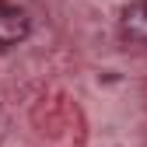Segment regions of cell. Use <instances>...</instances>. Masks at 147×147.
<instances>
[{
	"instance_id": "cell-1",
	"label": "cell",
	"mask_w": 147,
	"mask_h": 147,
	"mask_svg": "<svg viewBox=\"0 0 147 147\" xmlns=\"http://www.w3.org/2000/svg\"><path fill=\"white\" fill-rule=\"evenodd\" d=\"M32 32V21L21 7H11V4H0V49H11V46H21Z\"/></svg>"
},
{
	"instance_id": "cell-2",
	"label": "cell",
	"mask_w": 147,
	"mask_h": 147,
	"mask_svg": "<svg viewBox=\"0 0 147 147\" xmlns=\"http://www.w3.org/2000/svg\"><path fill=\"white\" fill-rule=\"evenodd\" d=\"M119 32L126 42L133 46H147V0H133L119 18Z\"/></svg>"
}]
</instances>
